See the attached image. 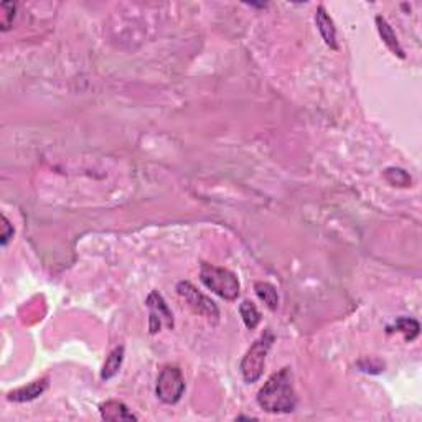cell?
I'll use <instances>...</instances> for the list:
<instances>
[{
    "mask_svg": "<svg viewBox=\"0 0 422 422\" xmlns=\"http://www.w3.org/2000/svg\"><path fill=\"white\" fill-rule=\"evenodd\" d=\"M48 388V378L36 380L34 383L27 384L18 389H14L7 395V399L14 401V403H28V401H34L38 396H42Z\"/></svg>",
    "mask_w": 422,
    "mask_h": 422,
    "instance_id": "52a82bcc",
    "label": "cell"
},
{
    "mask_svg": "<svg viewBox=\"0 0 422 422\" xmlns=\"http://www.w3.org/2000/svg\"><path fill=\"white\" fill-rule=\"evenodd\" d=\"M256 294H258V297L262 300L264 303H266L267 308H271V310H277L279 307V295L277 290H275V287L273 284L269 282H256L254 286Z\"/></svg>",
    "mask_w": 422,
    "mask_h": 422,
    "instance_id": "7c38bea8",
    "label": "cell"
},
{
    "mask_svg": "<svg viewBox=\"0 0 422 422\" xmlns=\"http://www.w3.org/2000/svg\"><path fill=\"white\" fill-rule=\"evenodd\" d=\"M258 404L271 414L294 411L297 406V396H295L290 368H282L267 380V383L258 393Z\"/></svg>",
    "mask_w": 422,
    "mask_h": 422,
    "instance_id": "6da1fadb",
    "label": "cell"
},
{
    "mask_svg": "<svg viewBox=\"0 0 422 422\" xmlns=\"http://www.w3.org/2000/svg\"><path fill=\"white\" fill-rule=\"evenodd\" d=\"M0 9H2V15H0V27H2L3 32H7L12 27V23H14L17 5H15L14 2H2Z\"/></svg>",
    "mask_w": 422,
    "mask_h": 422,
    "instance_id": "2e32d148",
    "label": "cell"
},
{
    "mask_svg": "<svg viewBox=\"0 0 422 422\" xmlns=\"http://www.w3.org/2000/svg\"><path fill=\"white\" fill-rule=\"evenodd\" d=\"M376 22V28H378V34L381 36V40H383V43L386 45V47L391 50V53H395V55L397 56V58L404 60L406 55H404V50L401 48L399 42H397V36L395 34V30H393L391 25L386 22V18H383L381 15H378V17L375 18Z\"/></svg>",
    "mask_w": 422,
    "mask_h": 422,
    "instance_id": "30bf717a",
    "label": "cell"
},
{
    "mask_svg": "<svg viewBox=\"0 0 422 422\" xmlns=\"http://www.w3.org/2000/svg\"><path fill=\"white\" fill-rule=\"evenodd\" d=\"M200 281L205 284V287H208L211 292H214L225 300H236L239 292H241L236 274L208 262L201 264Z\"/></svg>",
    "mask_w": 422,
    "mask_h": 422,
    "instance_id": "7a4b0ae2",
    "label": "cell"
},
{
    "mask_svg": "<svg viewBox=\"0 0 422 422\" xmlns=\"http://www.w3.org/2000/svg\"><path fill=\"white\" fill-rule=\"evenodd\" d=\"M101 417L104 421L111 422H123V421H137L136 414L129 411V408L121 401H106V403L99 404Z\"/></svg>",
    "mask_w": 422,
    "mask_h": 422,
    "instance_id": "ba28073f",
    "label": "cell"
},
{
    "mask_svg": "<svg viewBox=\"0 0 422 422\" xmlns=\"http://www.w3.org/2000/svg\"><path fill=\"white\" fill-rule=\"evenodd\" d=\"M177 292L178 295H180L182 299H185V302L193 308V312H197L198 315L205 316V319L216 322L218 316H220V310H218L216 303H214L208 295L201 294L192 282L188 281L178 282Z\"/></svg>",
    "mask_w": 422,
    "mask_h": 422,
    "instance_id": "5b68a950",
    "label": "cell"
},
{
    "mask_svg": "<svg viewBox=\"0 0 422 422\" xmlns=\"http://www.w3.org/2000/svg\"><path fill=\"white\" fill-rule=\"evenodd\" d=\"M395 328L396 332H401V334L404 335V338L408 340V342H414L421 330L419 323H417L414 319H409V316H401V319H397L395 322Z\"/></svg>",
    "mask_w": 422,
    "mask_h": 422,
    "instance_id": "5bb4252c",
    "label": "cell"
},
{
    "mask_svg": "<svg viewBox=\"0 0 422 422\" xmlns=\"http://www.w3.org/2000/svg\"><path fill=\"white\" fill-rule=\"evenodd\" d=\"M0 243H2V246H7V243H9L10 238H14V226L10 225V221L7 220V216H3L2 214V234H0Z\"/></svg>",
    "mask_w": 422,
    "mask_h": 422,
    "instance_id": "e0dca14e",
    "label": "cell"
},
{
    "mask_svg": "<svg viewBox=\"0 0 422 422\" xmlns=\"http://www.w3.org/2000/svg\"><path fill=\"white\" fill-rule=\"evenodd\" d=\"M147 307L150 310L149 314V330L150 334H157L160 332L162 325H167L169 328H173V315L170 312L167 303H165L164 297L158 292H150L147 297Z\"/></svg>",
    "mask_w": 422,
    "mask_h": 422,
    "instance_id": "8992f818",
    "label": "cell"
},
{
    "mask_svg": "<svg viewBox=\"0 0 422 422\" xmlns=\"http://www.w3.org/2000/svg\"><path fill=\"white\" fill-rule=\"evenodd\" d=\"M184 393L185 380L184 375H182V369L178 367H172V364L162 368L156 386V395L158 399L165 404H177L184 396Z\"/></svg>",
    "mask_w": 422,
    "mask_h": 422,
    "instance_id": "277c9868",
    "label": "cell"
},
{
    "mask_svg": "<svg viewBox=\"0 0 422 422\" xmlns=\"http://www.w3.org/2000/svg\"><path fill=\"white\" fill-rule=\"evenodd\" d=\"M124 361V347H116L114 350L109 353V356L104 361L103 371H101V378L104 381H109L119 373L121 367Z\"/></svg>",
    "mask_w": 422,
    "mask_h": 422,
    "instance_id": "8fae6325",
    "label": "cell"
},
{
    "mask_svg": "<svg viewBox=\"0 0 422 422\" xmlns=\"http://www.w3.org/2000/svg\"><path fill=\"white\" fill-rule=\"evenodd\" d=\"M315 23H316V28H319L320 35H322V38H323V42H325V45H328L332 50H338V43H336L335 23H334V20L330 18V15L327 14V10L323 9V7H319V9H316Z\"/></svg>",
    "mask_w": 422,
    "mask_h": 422,
    "instance_id": "9c48e42d",
    "label": "cell"
},
{
    "mask_svg": "<svg viewBox=\"0 0 422 422\" xmlns=\"http://www.w3.org/2000/svg\"><path fill=\"white\" fill-rule=\"evenodd\" d=\"M239 314H241L243 322H245V325L249 328V330H254V328L259 325V322H261V314H259L258 307H256L253 302H249V300H245V302L239 306Z\"/></svg>",
    "mask_w": 422,
    "mask_h": 422,
    "instance_id": "4fadbf2b",
    "label": "cell"
},
{
    "mask_svg": "<svg viewBox=\"0 0 422 422\" xmlns=\"http://www.w3.org/2000/svg\"><path fill=\"white\" fill-rule=\"evenodd\" d=\"M384 178L393 186H409L411 185V177L403 169H388L384 172Z\"/></svg>",
    "mask_w": 422,
    "mask_h": 422,
    "instance_id": "9a60e30c",
    "label": "cell"
},
{
    "mask_svg": "<svg viewBox=\"0 0 422 422\" xmlns=\"http://www.w3.org/2000/svg\"><path fill=\"white\" fill-rule=\"evenodd\" d=\"M274 343V335L269 330L264 332L259 340H256L253 347L247 350L245 358L241 361V375L246 383H256L262 376L264 367H266V356Z\"/></svg>",
    "mask_w": 422,
    "mask_h": 422,
    "instance_id": "3957f363",
    "label": "cell"
}]
</instances>
